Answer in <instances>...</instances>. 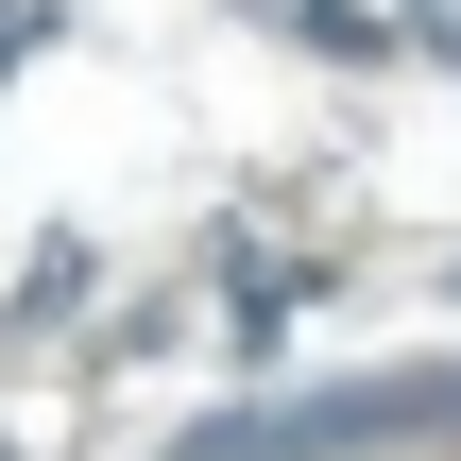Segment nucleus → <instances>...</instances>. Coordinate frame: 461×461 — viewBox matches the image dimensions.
<instances>
[{
	"label": "nucleus",
	"mask_w": 461,
	"mask_h": 461,
	"mask_svg": "<svg viewBox=\"0 0 461 461\" xmlns=\"http://www.w3.org/2000/svg\"><path fill=\"white\" fill-rule=\"evenodd\" d=\"M393 445H461V359H393V376H325V393L171 428V461H393Z\"/></svg>",
	"instance_id": "1"
},
{
	"label": "nucleus",
	"mask_w": 461,
	"mask_h": 461,
	"mask_svg": "<svg viewBox=\"0 0 461 461\" xmlns=\"http://www.w3.org/2000/svg\"><path fill=\"white\" fill-rule=\"evenodd\" d=\"M205 274H222V325H240V359H274V342H291V308L325 291L308 257H257V240H205Z\"/></svg>",
	"instance_id": "2"
},
{
	"label": "nucleus",
	"mask_w": 461,
	"mask_h": 461,
	"mask_svg": "<svg viewBox=\"0 0 461 461\" xmlns=\"http://www.w3.org/2000/svg\"><path fill=\"white\" fill-rule=\"evenodd\" d=\"M274 34H291V51H325V68H393V51H411L376 0H274Z\"/></svg>",
	"instance_id": "3"
},
{
	"label": "nucleus",
	"mask_w": 461,
	"mask_h": 461,
	"mask_svg": "<svg viewBox=\"0 0 461 461\" xmlns=\"http://www.w3.org/2000/svg\"><path fill=\"white\" fill-rule=\"evenodd\" d=\"M86 291H103V257H86V240H34V257H17V308H0V325H17V342H51V325H68Z\"/></svg>",
	"instance_id": "4"
},
{
	"label": "nucleus",
	"mask_w": 461,
	"mask_h": 461,
	"mask_svg": "<svg viewBox=\"0 0 461 461\" xmlns=\"http://www.w3.org/2000/svg\"><path fill=\"white\" fill-rule=\"evenodd\" d=\"M411 51H445V68H461V0H411Z\"/></svg>",
	"instance_id": "5"
},
{
	"label": "nucleus",
	"mask_w": 461,
	"mask_h": 461,
	"mask_svg": "<svg viewBox=\"0 0 461 461\" xmlns=\"http://www.w3.org/2000/svg\"><path fill=\"white\" fill-rule=\"evenodd\" d=\"M34 34H51V0H0V68H17V51H34Z\"/></svg>",
	"instance_id": "6"
}]
</instances>
